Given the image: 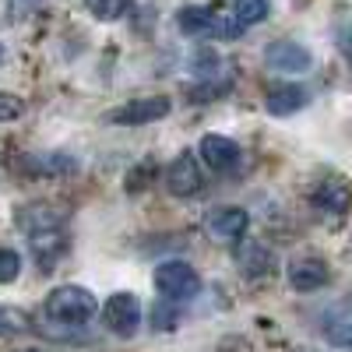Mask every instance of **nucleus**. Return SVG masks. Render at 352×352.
I'll return each mask as SVG.
<instances>
[{
	"mask_svg": "<svg viewBox=\"0 0 352 352\" xmlns=\"http://www.w3.org/2000/svg\"><path fill=\"white\" fill-rule=\"evenodd\" d=\"M18 222L28 232V247H32L36 261L50 272V264L67 250V236L60 229V219H56L50 208H25Z\"/></svg>",
	"mask_w": 352,
	"mask_h": 352,
	"instance_id": "obj_1",
	"label": "nucleus"
},
{
	"mask_svg": "<svg viewBox=\"0 0 352 352\" xmlns=\"http://www.w3.org/2000/svg\"><path fill=\"white\" fill-rule=\"evenodd\" d=\"M46 317L56 320V324H71L81 328L85 320H92L99 314V300L88 292L85 285H56L46 296Z\"/></svg>",
	"mask_w": 352,
	"mask_h": 352,
	"instance_id": "obj_2",
	"label": "nucleus"
},
{
	"mask_svg": "<svg viewBox=\"0 0 352 352\" xmlns=\"http://www.w3.org/2000/svg\"><path fill=\"white\" fill-rule=\"evenodd\" d=\"M155 289L169 303H184V300H194L201 292V275L187 261H162L155 268Z\"/></svg>",
	"mask_w": 352,
	"mask_h": 352,
	"instance_id": "obj_3",
	"label": "nucleus"
},
{
	"mask_svg": "<svg viewBox=\"0 0 352 352\" xmlns=\"http://www.w3.org/2000/svg\"><path fill=\"white\" fill-rule=\"evenodd\" d=\"M173 102L166 96H144V99H131L124 106L109 109L106 120L109 124H120V127H141V124H155L162 116H169Z\"/></svg>",
	"mask_w": 352,
	"mask_h": 352,
	"instance_id": "obj_4",
	"label": "nucleus"
},
{
	"mask_svg": "<svg viewBox=\"0 0 352 352\" xmlns=\"http://www.w3.org/2000/svg\"><path fill=\"white\" fill-rule=\"evenodd\" d=\"M102 324L120 335V338H131L141 324V303L134 292H113V296L102 303Z\"/></svg>",
	"mask_w": 352,
	"mask_h": 352,
	"instance_id": "obj_5",
	"label": "nucleus"
},
{
	"mask_svg": "<svg viewBox=\"0 0 352 352\" xmlns=\"http://www.w3.org/2000/svg\"><path fill=\"white\" fill-rule=\"evenodd\" d=\"M250 226V215L236 204H222V208H212L204 215V232H208L212 240H222V243H236L243 240V232Z\"/></svg>",
	"mask_w": 352,
	"mask_h": 352,
	"instance_id": "obj_6",
	"label": "nucleus"
},
{
	"mask_svg": "<svg viewBox=\"0 0 352 352\" xmlns=\"http://www.w3.org/2000/svg\"><path fill=\"white\" fill-rule=\"evenodd\" d=\"M166 187H169V194H176V197H194V194H201L204 176H201V162H197L194 152H180V155L169 162V169H166Z\"/></svg>",
	"mask_w": 352,
	"mask_h": 352,
	"instance_id": "obj_7",
	"label": "nucleus"
},
{
	"mask_svg": "<svg viewBox=\"0 0 352 352\" xmlns=\"http://www.w3.org/2000/svg\"><path fill=\"white\" fill-rule=\"evenodd\" d=\"M201 159H204V166H212V173H232V169H240L243 152L236 141H229L222 134H204L201 138Z\"/></svg>",
	"mask_w": 352,
	"mask_h": 352,
	"instance_id": "obj_8",
	"label": "nucleus"
},
{
	"mask_svg": "<svg viewBox=\"0 0 352 352\" xmlns=\"http://www.w3.org/2000/svg\"><path fill=\"white\" fill-rule=\"evenodd\" d=\"M264 60H268V67H272V71L303 74V71H310L314 56H310V50H307V46H300V43H292V39H278V43H272L268 50H264Z\"/></svg>",
	"mask_w": 352,
	"mask_h": 352,
	"instance_id": "obj_9",
	"label": "nucleus"
},
{
	"mask_svg": "<svg viewBox=\"0 0 352 352\" xmlns=\"http://www.w3.org/2000/svg\"><path fill=\"white\" fill-rule=\"evenodd\" d=\"M310 204L317 212H328V215H345L352 208V187L338 176H328V180H320L310 194Z\"/></svg>",
	"mask_w": 352,
	"mask_h": 352,
	"instance_id": "obj_10",
	"label": "nucleus"
},
{
	"mask_svg": "<svg viewBox=\"0 0 352 352\" xmlns=\"http://www.w3.org/2000/svg\"><path fill=\"white\" fill-rule=\"evenodd\" d=\"M310 102V92L303 85H268V92H264V109H268L272 116H289V113H296Z\"/></svg>",
	"mask_w": 352,
	"mask_h": 352,
	"instance_id": "obj_11",
	"label": "nucleus"
},
{
	"mask_svg": "<svg viewBox=\"0 0 352 352\" xmlns=\"http://www.w3.org/2000/svg\"><path fill=\"white\" fill-rule=\"evenodd\" d=\"M328 278H331V272H328V264L320 261V257H300V261L289 264V285L296 289V292L324 289Z\"/></svg>",
	"mask_w": 352,
	"mask_h": 352,
	"instance_id": "obj_12",
	"label": "nucleus"
},
{
	"mask_svg": "<svg viewBox=\"0 0 352 352\" xmlns=\"http://www.w3.org/2000/svg\"><path fill=\"white\" fill-rule=\"evenodd\" d=\"M320 331H324V338L338 349H352V300H342L335 303L324 320H320Z\"/></svg>",
	"mask_w": 352,
	"mask_h": 352,
	"instance_id": "obj_13",
	"label": "nucleus"
},
{
	"mask_svg": "<svg viewBox=\"0 0 352 352\" xmlns=\"http://www.w3.org/2000/svg\"><path fill=\"white\" fill-rule=\"evenodd\" d=\"M25 166L32 173H43V176H67L78 169V159L67 152H46V155H32Z\"/></svg>",
	"mask_w": 352,
	"mask_h": 352,
	"instance_id": "obj_14",
	"label": "nucleus"
},
{
	"mask_svg": "<svg viewBox=\"0 0 352 352\" xmlns=\"http://www.w3.org/2000/svg\"><path fill=\"white\" fill-rule=\"evenodd\" d=\"M134 8V0H85V11L99 21H120Z\"/></svg>",
	"mask_w": 352,
	"mask_h": 352,
	"instance_id": "obj_15",
	"label": "nucleus"
},
{
	"mask_svg": "<svg viewBox=\"0 0 352 352\" xmlns=\"http://www.w3.org/2000/svg\"><path fill=\"white\" fill-rule=\"evenodd\" d=\"M232 14H236L243 25H257L272 14L268 0H232Z\"/></svg>",
	"mask_w": 352,
	"mask_h": 352,
	"instance_id": "obj_16",
	"label": "nucleus"
},
{
	"mask_svg": "<svg viewBox=\"0 0 352 352\" xmlns=\"http://www.w3.org/2000/svg\"><path fill=\"white\" fill-rule=\"evenodd\" d=\"M18 331H28V314L14 307H0V335H18Z\"/></svg>",
	"mask_w": 352,
	"mask_h": 352,
	"instance_id": "obj_17",
	"label": "nucleus"
},
{
	"mask_svg": "<svg viewBox=\"0 0 352 352\" xmlns=\"http://www.w3.org/2000/svg\"><path fill=\"white\" fill-rule=\"evenodd\" d=\"M21 275V257L8 247H0V285H8Z\"/></svg>",
	"mask_w": 352,
	"mask_h": 352,
	"instance_id": "obj_18",
	"label": "nucleus"
},
{
	"mask_svg": "<svg viewBox=\"0 0 352 352\" xmlns=\"http://www.w3.org/2000/svg\"><path fill=\"white\" fill-rule=\"evenodd\" d=\"M39 4H43V0H4V18L8 21H21L28 14H36Z\"/></svg>",
	"mask_w": 352,
	"mask_h": 352,
	"instance_id": "obj_19",
	"label": "nucleus"
},
{
	"mask_svg": "<svg viewBox=\"0 0 352 352\" xmlns=\"http://www.w3.org/2000/svg\"><path fill=\"white\" fill-rule=\"evenodd\" d=\"M272 250H264V247H254V254L247 257V275H272Z\"/></svg>",
	"mask_w": 352,
	"mask_h": 352,
	"instance_id": "obj_20",
	"label": "nucleus"
},
{
	"mask_svg": "<svg viewBox=\"0 0 352 352\" xmlns=\"http://www.w3.org/2000/svg\"><path fill=\"white\" fill-rule=\"evenodd\" d=\"M14 116H21V99L11 92H0V124L14 120Z\"/></svg>",
	"mask_w": 352,
	"mask_h": 352,
	"instance_id": "obj_21",
	"label": "nucleus"
},
{
	"mask_svg": "<svg viewBox=\"0 0 352 352\" xmlns=\"http://www.w3.org/2000/svg\"><path fill=\"white\" fill-rule=\"evenodd\" d=\"M173 320H176L173 310H162V307L152 310V324H155V328H173Z\"/></svg>",
	"mask_w": 352,
	"mask_h": 352,
	"instance_id": "obj_22",
	"label": "nucleus"
},
{
	"mask_svg": "<svg viewBox=\"0 0 352 352\" xmlns=\"http://www.w3.org/2000/svg\"><path fill=\"white\" fill-rule=\"evenodd\" d=\"M0 60H4V46H0Z\"/></svg>",
	"mask_w": 352,
	"mask_h": 352,
	"instance_id": "obj_23",
	"label": "nucleus"
},
{
	"mask_svg": "<svg viewBox=\"0 0 352 352\" xmlns=\"http://www.w3.org/2000/svg\"><path fill=\"white\" fill-rule=\"evenodd\" d=\"M25 352H39V349H25Z\"/></svg>",
	"mask_w": 352,
	"mask_h": 352,
	"instance_id": "obj_24",
	"label": "nucleus"
}]
</instances>
